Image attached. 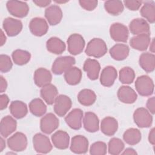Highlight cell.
Wrapping results in <instances>:
<instances>
[{
    "label": "cell",
    "mask_w": 155,
    "mask_h": 155,
    "mask_svg": "<svg viewBox=\"0 0 155 155\" xmlns=\"http://www.w3.org/2000/svg\"><path fill=\"white\" fill-rule=\"evenodd\" d=\"M72 101L70 97L65 94L57 96L54 102V111L59 117L64 116L70 110Z\"/></svg>",
    "instance_id": "11"
},
{
    "label": "cell",
    "mask_w": 155,
    "mask_h": 155,
    "mask_svg": "<svg viewBox=\"0 0 155 155\" xmlns=\"http://www.w3.org/2000/svg\"><path fill=\"white\" fill-rule=\"evenodd\" d=\"M107 52V46L105 42L101 38H93L90 40L86 47L85 53L90 57L99 58Z\"/></svg>",
    "instance_id": "1"
},
{
    "label": "cell",
    "mask_w": 155,
    "mask_h": 155,
    "mask_svg": "<svg viewBox=\"0 0 155 155\" xmlns=\"http://www.w3.org/2000/svg\"><path fill=\"white\" fill-rule=\"evenodd\" d=\"M111 57L116 61L125 59L129 55V47L124 44H116L113 45L109 51Z\"/></svg>",
    "instance_id": "27"
},
{
    "label": "cell",
    "mask_w": 155,
    "mask_h": 155,
    "mask_svg": "<svg viewBox=\"0 0 155 155\" xmlns=\"http://www.w3.org/2000/svg\"><path fill=\"white\" fill-rule=\"evenodd\" d=\"M142 134L139 130L135 128L127 129L123 134L124 140L130 145H134L140 142Z\"/></svg>",
    "instance_id": "36"
},
{
    "label": "cell",
    "mask_w": 155,
    "mask_h": 155,
    "mask_svg": "<svg viewBox=\"0 0 155 155\" xmlns=\"http://www.w3.org/2000/svg\"><path fill=\"white\" fill-rule=\"evenodd\" d=\"M9 97L5 94H2L0 96V110H3L7 108L9 104Z\"/></svg>",
    "instance_id": "46"
},
{
    "label": "cell",
    "mask_w": 155,
    "mask_h": 155,
    "mask_svg": "<svg viewBox=\"0 0 155 155\" xmlns=\"http://www.w3.org/2000/svg\"><path fill=\"white\" fill-rule=\"evenodd\" d=\"M83 70L86 72L88 78L90 80L95 81L99 78L101 65L97 60L88 58L84 62Z\"/></svg>",
    "instance_id": "19"
},
{
    "label": "cell",
    "mask_w": 155,
    "mask_h": 155,
    "mask_svg": "<svg viewBox=\"0 0 155 155\" xmlns=\"http://www.w3.org/2000/svg\"><path fill=\"white\" fill-rule=\"evenodd\" d=\"M135 79V73L133 68L130 67H124L121 68L119 73V79L122 84H130Z\"/></svg>",
    "instance_id": "39"
},
{
    "label": "cell",
    "mask_w": 155,
    "mask_h": 155,
    "mask_svg": "<svg viewBox=\"0 0 155 155\" xmlns=\"http://www.w3.org/2000/svg\"><path fill=\"white\" fill-rule=\"evenodd\" d=\"M117 77V70L113 66L108 65L102 70L100 75V82L103 86L110 87L113 85Z\"/></svg>",
    "instance_id": "17"
},
{
    "label": "cell",
    "mask_w": 155,
    "mask_h": 155,
    "mask_svg": "<svg viewBox=\"0 0 155 155\" xmlns=\"http://www.w3.org/2000/svg\"><path fill=\"white\" fill-rule=\"evenodd\" d=\"M83 125L87 131L94 133L99 129V119L95 113L88 111L83 117Z\"/></svg>",
    "instance_id": "25"
},
{
    "label": "cell",
    "mask_w": 155,
    "mask_h": 155,
    "mask_svg": "<svg viewBox=\"0 0 155 155\" xmlns=\"http://www.w3.org/2000/svg\"><path fill=\"white\" fill-rule=\"evenodd\" d=\"M6 40H7L6 36L4 33V31H2V30H1V47L5 43Z\"/></svg>",
    "instance_id": "52"
},
{
    "label": "cell",
    "mask_w": 155,
    "mask_h": 155,
    "mask_svg": "<svg viewBox=\"0 0 155 155\" xmlns=\"http://www.w3.org/2000/svg\"><path fill=\"white\" fill-rule=\"evenodd\" d=\"M75 62L76 60L73 56H65L59 57L53 62L51 66V71L54 74H62L73 67Z\"/></svg>",
    "instance_id": "4"
},
{
    "label": "cell",
    "mask_w": 155,
    "mask_h": 155,
    "mask_svg": "<svg viewBox=\"0 0 155 155\" xmlns=\"http://www.w3.org/2000/svg\"><path fill=\"white\" fill-rule=\"evenodd\" d=\"M12 57L14 63L18 65H23L27 64L31 59V54L26 50L17 49L13 51Z\"/></svg>",
    "instance_id": "38"
},
{
    "label": "cell",
    "mask_w": 155,
    "mask_h": 155,
    "mask_svg": "<svg viewBox=\"0 0 155 155\" xmlns=\"http://www.w3.org/2000/svg\"><path fill=\"white\" fill-rule=\"evenodd\" d=\"M88 140L82 135H76L71 139L70 150L75 154H85L88 150Z\"/></svg>",
    "instance_id": "15"
},
{
    "label": "cell",
    "mask_w": 155,
    "mask_h": 155,
    "mask_svg": "<svg viewBox=\"0 0 155 155\" xmlns=\"http://www.w3.org/2000/svg\"><path fill=\"white\" fill-rule=\"evenodd\" d=\"M33 79L35 84L38 87H43L51 84L52 75L50 71L45 68H39L34 73Z\"/></svg>",
    "instance_id": "20"
},
{
    "label": "cell",
    "mask_w": 155,
    "mask_h": 155,
    "mask_svg": "<svg viewBox=\"0 0 155 155\" xmlns=\"http://www.w3.org/2000/svg\"><path fill=\"white\" fill-rule=\"evenodd\" d=\"M68 1H54L55 2L58 3V4H64V3H66Z\"/></svg>",
    "instance_id": "54"
},
{
    "label": "cell",
    "mask_w": 155,
    "mask_h": 155,
    "mask_svg": "<svg viewBox=\"0 0 155 155\" xmlns=\"http://www.w3.org/2000/svg\"><path fill=\"white\" fill-rule=\"evenodd\" d=\"M110 35L116 42H126L128 39L129 31L127 26L119 22H115L110 27Z\"/></svg>",
    "instance_id": "9"
},
{
    "label": "cell",
    "mask_w": 155,
    "mask_h": 155,
    "mask_svg": "<svg viewBox=\"0 0 155 155\" xmlns=\"http://www.w3.org/2000/svg\"><path fill=\"white\" fill-rule=\"evenodd\" d=\"M67 49L72 55H78L83 51L85 42L82 35L78 33L71 35L67 41Z\"/></svg>",
    "instance_id": "8"
},
{
    "label": "cell",
    "mask_w": 155,
    "mask_h": 155,
    "mask_svg": "<svg viewBox=\"0 0 155 155\" xmlns=\"http://www.w3.org/2000/svg\"><path fill=\"white\" fill-rule=\"evenodd\" d=\"M139 63L140 67L145 71L151 73L155 68V56L151 53H143L139 57Z\"/></svg>",
    "instance_id": "29"
},
{
    "label": "cell",
    "mask_w": 155,
    "mask_h": 155,
    "mask_svg": "<svg viewBox=\"0 0 155 155\" xmlns=\"http://www.w3.org/2000/svg\"><path fill=\"white\" fill-rule=\"evenodd\" d=\"M83 114V111L81 109L74 108L65 117V121L71 129L79 130L82 127Z\"/></svg>",
    "instance_id": "14"
},
{
    "label": "cell",
    "mask_w": 155,
    "mask_h": 155,
    "mask_svg": "<svg viewBox=\"0 0 155 155\" xmlns=\"http://www.w3.org/2000/svg\"><path fill=\"white\" fill-rule=\"evenodd\" d=\"M41 96L42 99L48 104H54L58 94V90L56 87L51 84L42 87L40 91Z\"/></svg>",
    "instance_id": "28"
},
{
    "label": "cell",
    "mask_w": 155,
    "mask_h": 155,
    "mask_svg": "<svg viewBox=\"0 0 155 155\" xmlns=\"http://www.w3.org/2000/svg\"><path fill=\"white\" fill-rule=\"evenodd\" d=\"M7 144L12 151L20 152L24 151L28 144L27 136L23 133L16 132L8 138Z\"/></svg>",
    "instance_id": "3"
},
{
    "label": "cell",
    "mask_w": 155,
    "mask_h": 155,
    "mask_svg": "<svg viewBox=\"0 0 155 155\" xmlns=\"http://www.w3.org/2000/svg\"><path fill=\"white\" fill-rule=\"evenodd\" d=\"M5 147H6L5 141L2 136L0 138V152H2L4 150V149L5 148Z\"/></svg>",
    "instance_id": "51"
},
{
    "label": "cell",
    "mask_w": 155,
    "mask_h": 155,
    "mask_svg": "<svg viewBox=\"0 0 155 155\" xmlns=\"http://www.w3.org/2000/svg\"><path fill=\"white\" fill-rule=\"evenodd\" d=\"M51 139L53 145L58 149L65 150L69 146L70 136L65 131H56L52 134Z\"/></svg>",
    "instance_id": "21"
},
{
    "label": "cell",
    "mask_w": 155,
    "mask_h": 155,
    "mask_svg": "<svg viewBox=\"0 0 155 155\" xmlns=\"http://www.w3.org/2000/svg\"><path fill=\"white\" fill-rule=\"evenodd\" d=\"M33 145L35 151L40 154L48 153L53 148L48 137L42 133H36L33 136Z\"/></svg>",
    "instance_id": "5"
},
{
    "label": "cell",
    "mask_w": 155,
    "mask_h": 155,
    "mask_svg": "<svg viewBox=\"0 0 155 155\" xmlns=\"http://www.w3.org/2000/svg\"><path fill=\"white\" fill-rule=\"evenodd\" d=\"M135 88L137 92L142 96H150L153 94L154 85L152 79L147 75L137 78L135 81Z\"/></svg>",
    "instance_id": "2"
},
{
    "label": "cell",
    "mask_w": 155,
    "mask_h": 155,
    "mask_svg": "<svg viewBox=\"0 0 155 155\" xmlns=\"http://www.w3.org/2000/svg\"><path fill=\"white\" fill-rule=\"evenodd\" d=\"M125 147L123 141L117 137L111 138L108 143V151L109 154L112 155H117L120 154Z\"/></svg>",
    "instance_id": "40"
},
{
    "label": "cell",
    "mask_w": 155,
    "mask_h": 155,
    "mask_svg": "<svg viewBox=\"0 0 155 155\" xmlns=\"http://www.w3.org/2000/svg\"><path fill=\"white\" fill-rule=\"evenodd\" d=\"M28 107L31 113L36 117L44 116L47 111L46 105L39 98H35L31 100L29 103Z\"/></svg>",
    "instance_id": "35"
},
{
    "label": "cell",
    "mask_w": 155,
    "mask_h": 155,
    "mask_svg": "<svg viewBox=\"0 0 155 155\" xmlns=\"http://www.w3.org/2000/svg\"><path fill=\"white\" fill-rule=\"evenodd\" d=\"M133 120L139 128H148L153 123V116L147 109L143 107L137 108L133 113Z\"/></svg>",
    "instance_id": "7"
},
{
    "label": "cell",
    "mask_w": 155,
    "mask_h": 155,
    "mask_svg": "<svg viewBox=\"0 0 155 155\" xmlns=\"http://www.w3.org/2000/svg\"><path fill=\"white\" fill-rule=\"evenodd\" d=\"M104 8L107 13L113 16L119 15L124 9L123 2L119 0L106 1L104 2Z\"/></svg>",
    "instance_id": "37"
},
{
    "label": "cell",
    "mask_w": 155,
    "mask_h": 155,
    "mask_svg": "<svg viewBox=\"0 0 155 155\" xmlns=\"http://www.w3.org/2000/svg\"><path fill=\"white\" fill-rule=\"evenodd\" d=\"M118 129L117 120L113 117L107 116L104 117L101 123V132L106 136H113Z\"/></svg>",
    "instance_id": "26"
},
{
    "label": "cell",
    "mask_w": 155,
    "mask_h": 155,
    "mask_svg": "<svg viewBox=\"0 0 155 155\" xmlns=\"http://www.w3.org/2000/svg\"><path fill=\"white\" fill-rule=\"evenodd\" d=\"M58 118L51 113L44 116L40 120V128L42 133L50 134L55 131L59 127Z\"/></svg>",
    "instance_id": "10"
},
{
    "label": "cell",
    "mask_w": 155,
    "mask_h": 155,
    "mask_svg": "<svg viewBox=\"0 0 155 155\" xmlns=\"http://www.w3.org/2000/svg\"><path fill=\"white\" fill-rule=\"evenodd\" d=\"M124 5H125L128 9L131 11H136L139 9V8L141 7L142 2L140 1H133V0H130V1H124L123 2Z\"/></svg>",
    "instance_id": "44"
},
{
    "label": "cell",
    "mask_w": 155,
    "mask_h": 155,
    "mask_svg": "<svg viewBox=\"0 0 155 155\" xmlns=\"http://www.w3.org/2000/svg\"><path fill=\"white\" fill-rule=\"evenodd\" d=\"M29 29L31 33L36 36H42L48 30V24L47 21L40 17L33 18L29 23Z\"/></svg>",
    "instance_id": "13"
},
{
    "label": "cell",
    "mask_w": 155,
    "mask_h": 155,
    "mask_svg": "<svg viewBox=\"0 0 155 155\" xmlns=\"http://www.w3.org/2000/svg\"><path fill=\"white\" fill-rule=\"evenodd\" d=\"M62 16V11L57 5H51L45 10V17L51 25H56L60 23Z\"/></svg>",
    "instance_id": "18"
},
{
    "label": "cell",
    "mask_w": 155,
    "mask_h": 155,
    "mask_svg": "<svg viewBox=\"0 0 155 155\" xmlns=\"http://www.w3.org/2000/svg\"><path fill=\"white\" fill-rule=\"evenodd\" d=\"M148 139L149 142L152 145L154 146L155 145V129H154V128H152L151 129V130L148 134Z\"/></svg>",
    "instance_id": "49"
},
{
    "label": "cell",
    "mask_w": 155,
    "mask_h": 155,
    "mask_svg": "<svg viewBox=\"0 0 155 155\" xmlns=\"http://www.w3.org/2000/svg\"><path fill=\"white\" fill-rule=\"evenodd\" d=\"M146 106L148 111L151 114H154L155 113V97H150L147 102Z\"/></svg>",
    "instance_id": "45"
},
{
    "label": "cell",
    "mask_w": 155,
    "mask_h": 155,
    "mask_svg": "<svg viewBox=\"0 0 155 155\" xmlns=\"http://www.w3.org/2000/svg\"><path fill=\"white\" fill-rule=\"evenodd\" d=\"M150 35L142 34L132 37L130 41V46L139 51H145L151 42Z\"/></svg>",
    "instance_id": "24"
},
{
    "label": "cell",
    "mask_w": 155,
    "mask_h": 155,
    "mask_svg": "<svg viewBox=\"0 0 155 155\" xmlns=\"http://www.w3.org/2000/svg\"><path fill=\"white\" fill-rule=\"evenodd\" d=\"M123 151H124L121 153L122 154H133V155L137 154L136 151L133 148H127Z\"/></svg>",
    "instance_id": "50"
},
{
    "label": "cell",
    "mask_w": 155,
    "mask_h": 155,
    "mask_svg": "<svg viewBox=\"0 0 155 155\" xmlns=\"http://www.w3.org/2000/svg\"><path fill=\"white\" fill-rule=\"evenodd\" d=\"M82 73L77 67H71L64 73V79L66 82L70 85H76L81 82Z\"/></svg>",
    "instance_id": "32"
},
{
    "label": "cell",
    "mask_w": 155,
    "mask_h": 155,
    "mask_svg": "<svg viewBox=\"0 0 155 155\" xmlns=\"http://www.w3.org/2000/svg\"><path fill=\"white\" fill-rule=\"evenodd\" d=\"M150 51H151V53H154V50H155V46H154V38L152 39V41H151L150 44Z\"/></svg>",
    "instance_id": "53"
},
{
    "label": "cell",
    "mask_w": 155,
    "mask_h": 155,
    "mask_svg": "<svg viewBox=\"0 0 155 155\" xmlns=\"http://www.w3.org/2000/svg\"><path fill=\"white\" fill-rule=\"evenodd\" d=\"M47 50L55 54H62L66 48L65 42L58 37H51L46 42Z\"/></svg>",
    "instance_id": "30"
},
{
    "label": "cell",
    "mask_w": 155,
    "mask_h": 155,
    "mask_svg": "<svg viewBox=\"0 0 155 155\" xmlns=\"http://www.w3.org/2000/svg\"><path fill=\"white\" fill-rule=\"evenodd\" d=\"M12 115L16 119L24 117L28 113V108L25 103L21 101H13L9 107Z\"/></svg>",
    "instance_id": "31"
},
{
    "label": "cell",
    "mask_w": 155,
    "mask_h": 155,
    "mask_svg": "<svg viewBox=\"0 0 155 155\" xmlns=\"http://www.w3.org/2000/svg\"><path fill=\"white\" fill-rule=\"evenodd\" d=\"M130 32L136 35L142 34L150 35V27L148 22L143 18L133 19L129 24Z\"/></svg>",
    "instance_id": "16"
},
{
    "label": "cell",
    "mask_w": 155,
    "mask_h": 155,
    "mask_svg": "<svg viewBox=\"0 0 155 155\" xmlns=\"http://www.w3.org/2000/svg\"><path fill=\"white\" fill-rule=\"evenodd\" d=\"M7 88V82L6 79L2 76L0 77V91L1 93L4 92Z\"/></svg>",
    "instance_id": "48"
},
{
    "label": "cell",
    "mask_w": 155,
    "mask_h": 155,
    "mask_svg": "<svg viewBox=\"0 0 155 155\" xmlns=\"http://www.w3.org/2000/svg\"><path fill=\"white\" fill-rule=\"evenodd\" d=\"M13 67L12 61L9 56L1 54L0 56V71L2 73L8 72Z\"/></svg>",
    "instance_id": "42"
},
{
    "label": "cell",
    "mask_w": 155,
    "mask_h": 155,
    "mask_svg": "<svg viewBox=\"0 0 155 155\" xmlns=\"http://www.w3.org/2000/svg\"><path fill=\"white\" fill-rule=\"evenodd\" d=\"M117 97L122 103L131 104L136 102L137 95L132 88L127 85H123L117 91Z\"/></svg>",
    "instance_id": "22"
},
{
    "label": "cell",
    "mask_w": 155,
    "mask_h": 155,
    "mask_svg": "<svg viewBox=\"0 0 155 155\" xmlns=\"http://www.w3.org/2000/svg\"><path fill=\"white\" fill-rule=\"evenodd\" d=\"M17 128V122L12 116L8 115L4 117L0 124V133L3 137H7L13 133Z\"/></svg>",
    "instance_id": "23"
},
{
    "label": "cell",
    "mask_w": 155,
    "mask_h": 155,
    "mask_svg": "<svg viewBox=\"0 0 155 155\" xmlns=\"http://www.w3.org/2000/svg\"><path fill=\"white\" fill-rule=\"evenodd\" d=\"M79 3L81 7L87 11H93L97 6L98 1L96 0H80Z\"/></svg>",
    "instance_id": "43"
},
{
    "label": "cell",
    "mask_w": 155,
    "mask_h": 155,
    "mask_svg": "<svg viewBox=\"0 0 155 155\" xmlns=\"http://www.w3.org/2000/svg\"><path fill=\"white\" fill-rule=\"evenodd\" d=\"M141 16L150 23L155 22V2L153 1H146L140 10Z\"/></svg>",
    "instance_id": "33"
},
{
    "label": "cell",
    "mask_w": 155,
    "mask_h": 155,
    "mask_svg": "<svg viewBox=\"0 0 155 155\" xmlns=\"http://www.w3.org/2000/svg\"><path fill=\"white\" fill-rule=\"evenodd\" d=\"M78 100L79 102L84 106H91L95 102L96 95L92 90L85 88L79 92Z\"/></svg>",
    "instance_id": "34"
},
{
    "label": "cell",
    "mask_w": 155,
    "mask_h": 155,
    "mask_svg": "<svg viewBox=\"0 0 155 155\" xmlns=\"http://www.w3.org/2000/svg\"><path fill=\"white\" fill-rule=\"evenodd\" d=\"M2 27L5 32L8 36L13 37L21 33L23 25L20 20L8 17L4 19Z\"/></svg>",
    "instance_id": "12"
},
{
    "label": "cell",
    "mask_w": 155,
    "mask_h": 155,
    "mask_svg": "<svg viewBox=\"0 0 155 155\" xmlns=\"http://www.w3.org/2000/svg\"><path fill=\"white\" fill-rule=\"evenodd\" d=\"M33 3L40 7H45L50 5L51 2L50 0H33Z\"/></svg>",
    "instance_id": "47"
},
{
    "label": "cell",
    "mask_w": 155,
    "mask_h": 155,
    "mask_svg": "<svg viewBox=\"0 0 155 155\" xmlns=\"http://www.w3.org/2000/svg\"><path fill=\"white\" fill-rule=\"evenodd\" d=\"M6 7L10 15L19 18L25 17L29 12V6L24 1H8Z\"/></svg>",
    "instance_id": "6"
},
{
    "label": "cell",
    "mask_w": 155,
    "mask_h": 155,
    "mask_svg": "<svg viewBox=\"0 0 155 155\" xmlns=\"http://www.w3.org/2000/svg\"><path fill=\"white\" fill-rule=\"evenodd\" d=\"M107 147L105 142L97 141L94 142L90 147V154L92 155H105L107 154Z\"/></svg>",
    "instance_id": "41"
}]
</instances>
